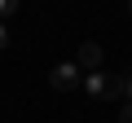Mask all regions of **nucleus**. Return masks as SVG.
Masks as SVG:
<instances>
[{
  "instance_id": "1",
  "label": "nucleus",
  "mask_w": 132,
  "mask_h": 123,
  "mask_svg": "<svg viewBox=\"0 0 132 123\" xmlns=\"http://www.w3.org/2000/svg\"><path fill=\"white\" fill-rule=\"evenodd\" d=\"M84 88H88V97H97V101H119V97H123V75L97 71V75H84Z\"/></svg>"
},
{
  "instance_id": "2",
  "label": "nucleus",
  "mask_w": 132,
  "mask_h": 123,
  "mask_svg": "<svg viewBox=\"0 0 132 123\" xmlns=\"http://www.w3.org/2000/svg\"><path fill=\"white\" fill-rule=\"evenodd\" d=\"M48 84H53L57 92H75V88L84 84V71L75 66V61H62V66H53V71H48Z\"/></svg>"
},
{
  "instance_id": "3",
  "label": "nucleus",
  "mask_w": 132,
  "mask_h": 123,
  "mask_svg": "<svg viewBox=\"0 0 132 123\" xmlns=\"http://www.w3.org/2000/svg\"><path fill=\"white\" fill-rule=\"evenodd\" d=\"M101 57H106V53H101V44H97V40H84V44H79V53H75V66H79L84 75H97V71H101Z\"/></svg>"
},
{
  "instance_id": "4",
  "label": "nucleus",
  "mask_w": 132,
  "mask_h": 123,
  "mask_svg": "<svg viewBox=\"0 0 132 123\" xmlns=\"http://www.w3.org/2000/svg\"><path fill=\"white\" fill-rule=\"evenodd\" d=\"M18 13V0H0V18H13Z\"/></svg>"
},
{
  "instance_id": "5",
  "label": "nucleus",
  "mask_w": 132,
  "mask_h": 123,
  "mask_svg": "<svg viewBox=\"0 0 132 123\" xmlns=\"http://www.w3.org/2000/svg\"><path fill=\"white\" fill-rule=\"evenodd\" d=\"M123 101H132V66H128V75H123Z\"/></svg>"
},
{
  "instance_id": "6",
  "label": "nucleus",
  "mask_w": 132,
  "mask_h": 123,
  "mask_svg": "<svg viewBox=\"0 0 132 123\" xmlns=\"http://www.w3.org/2000/svg\"><path fill=\"white\" fill-rule=\"evenodd\" d=\"M119 123H132V101H123V106H119Z\"/></svg>"
},
{
  "instance_id": "7",
  "label": "nucleus",
  "mask_w": 132,
  "mask_h": 123,
  "mask_svg": "<svg viewBox=\"0 0 132 123\" xmlns=\"http://www.w3.org/2000/svg\"><path fill=\"white\" fill-rule=\"evenodd\" d=\"M0 48H9V27L0 22Z\"/></svg>"
},
{
  "instance_id": "8",
  "label": "nucleus",
  "mask_w": 132,
  "mask_h": 123,
  "mask_svg": "<svg viewBox=\"0 0 132 123\" xmlns=\"http://www.w3.org/2000/svg\"><path fill=\"white\" fill-rule=\"evenodd\" d=\"M128 13H132V5H128Z\"/></svg>"
}]
</instances>
